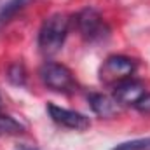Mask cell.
Segmentation results:
<instances>
[{
  "instance_id": "obj_1",
  "label": "cell",
  "mask_w": 150,
  "mask_h": 150,
  "mask_svg": "<svg viewBox=\"0 0 150 150\" xmlns=\"http://www.w3.org/2000/svg\"><path fill=\"white\" fill-rule=\"evenodd\" d=\"M68 26H70V19L65 16V14H52L49 16L40 32H38V47L44 54L51 56V54H56L63 44H65V38L68 35Z\"/></svg>"
},
{
  "instance_id": "obj_2",
  "label": "cell",
  "mask_w": 150,
  "mask_h": 150,
  "mask_svg": "<svg viewBox=\"0 0 150 150\" xmlns=\"http://www.w3.org/2000/svg\"><path fill=\"white\" fill-rule=\"evenodd\" d=\"M77 23V30L82 37L89 42H98L108 37L110 28L107 26V23L103 21L101 14L94 9H84L77 14L75 18Z\"/></svg>"
},
{
  "instance_id": "obj_3",
  "label": "cell",
  "mask_w": 150,
  "mask_h": 150,
  "mask_svg": "<svg viewBox=\"0 0 150 150\" xmlns=\"http://www.w3.org/2000/svg\"><path fill=\"white\" fill-rule=\"evenodd\" d=\"M38 75H40L42 82L49 89L58 91V93H72L77 87L72 72L65 65H59V63H45V65H42Z\"/></svg>"
},
{
  "instance_id": "obj_4",
  "label": "cell",
  "mask_w": 150,
  "mask_h": 150,
  "mask_svg": "<svg viewBox=\"0 0 150 150\" xmlns=\"http://www.w3.org/2000/svg\"><path fill=\"white\" fill-rule=\"evenodd\" d=\"M133 72H134L133 59L126 56H110L100 70V79L108 86H117L127 80Z\"/></svg>"
},
{
  "instance_id": "obj_5",
  "label": "cell",
  "mask_w": 150,
  "mask_h": 150,
  "mask_svg": "<svg viewBox=\"0 0 150 150\" xmlns=\"http://www.w3.org/2000/svg\"><path fill=\"white\" fill-rule=\"evenodd\" d=\"M47 112L51 115V119L63 126V127H68V129H75V131H86L91 122L86 115L75 112V110H68V108H63V107H58V105H52L49 103L47 105Z\"/></svg>"
},
{
  "instance_id": "obj_6",
  "label": "cell",
  "mask_w": 150,
  "mask_h": 150,
  "mask_svg": "<svg viewBox=\"0 0 150 150\" xmlns=\"http://www.w3.org/2000/svg\"><path fill=\"white\" fill-rule=\"evenodd\" d=\"M143 96H145V86L131 79L117 84L113 89V98L120 105H136Z\"/></svg>"
},
{
  "instance_id": "obj_7",
  "label": "cell",
  "mask_w": 150,
  "mask_h": 150,
  "mask_svg": "<svg viewBox=\"0 0 150 150\" xmlns=\"http://www.w3.org/2000/svg\"><path fill=\"white\" fill-rule=\"evenodd\" d=\"M89 105L93 112L98 113L100 117H113L119 112V103L115 101V98H110L107 94H91Z\"/></svg>"
},
{
  "instance_id": "obj_8",
  "label": "cell",
  "mask_w": 150,
  "mask_h": 150,
  "mask_svg": "<svg viewBox=\"0 0 150 150\" xmlns=\"http://www.w3.org/2000/svg\"><path fill=\"white\" fill-rule=\"evenodd\" d=\"M28 0H0V28L11 19L14 18L25 5Z\"/></svg>"
},
{
  "instance_id": "obj_9",
  "label": "cell",
  "mask_w": 150,
  "mask_h": 150,
  "mask_svg": "<svg viewBox=\"0 0 150 150\" xmlns=\"http://www.w3.org/2000/svg\"><path fill=\"white\" fill-rule=\"evenodd\" d=\"M21 124L9 115H0V134H18L21 133Z\"/></svg>"
},
{
  "instance_id": "obj_10",
  "label": "cell",
  "mask_w": 150,
  "mask_h": 150,
  "mask_svg": "<svg viewBox=\"0 0 150 150\" xmlns=\"http://www.w3.org/2000/svg\"><path fill=\"white\" fill-rule=\"evenodd\" d=\"M112 150H150V138H138L133 142H124Z\"/></svg>"
},
{
  "instance_id": "obj_11",
  "label": "cell",
  "mask_w": 150,
  "mask_h": 150,
  "mask_svg": "<svg viewBox=\"0 0 150 150\" xmlns=\"http://www.w3.org/2000/svg\"><path fill=\"white\" fill-rule=\"evenodd\" d=\"M7 77L16 86H25V82H26V72H25L23 65H12L7 72Z\"/></svg>"
},
{
  "instance_id": "obj_12",
  "label": "cell",
  "mask_w": 150,
  "mask_h": 150,
  "mask_svg": "<svg viewBox=\"0 0 150 150\" xmlns=\"http://www.w3.org/2000/svg\"><path fill=\"white\" fill-rule=\"evenodd\" d=\"M136 108L142 113H150V94H145V96L136 103Z\"/></svg>"
},
{
  "instance_id": "obj_13",
  "label": "cell",
  "mask_w": 150,
  "mask_h": 150,
  "mask_svg": "<svg viewBox=\"0 0 150 150\" xmlns=\"http://www.w3.org/2000/svg\"><path fill=\"white\" fill-rule=\"evenodd\" d=\"M0 107H2V100H0Z\"/></svg>"
}]
</instances>
